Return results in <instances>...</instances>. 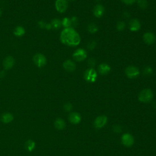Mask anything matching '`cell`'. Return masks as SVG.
<instances>
[{"label": "cell", "mask_w": 156, "mask_h": 156, "mask_svg": "<svg viewBox=\"0 0 156 156\" xmlns=\"http://www.w3.org/2000/svg\"><path fill=\"white\" fill-rule=\"evenodd\" d=\"M121 1L126 5H132L136 3V0H121Z\"/></svg>", "instance_id": "cell-31"}, {"label": "cell", "mask_w": 156, "mask_h": 156, "mask_svg": "<svg viewBox=\"0 0 156 156\" xmlns=\"http://www.w3.org/2000/svg\"><path fill=\"white\" fill-rule=\"evenodd\" d=\"M25 33L24 29L22 26H17L14 31V34L16 36H23Z\"/></svg>", "instance_id": "cell-22"}, {"label": "cell", "mask_w": 156, "mask_h": 156, "mask_svg": "<svg viewBox=\"0 0 156 156\" xmlns=\"http://www.w3.org/2000/svg\"><path fill=\"white\" fill-rule=\"evenodd\" d=\"M154 97L153 92L149 88H145L142 90L138 94V100L142 103H149Z\"/></svg>", "instance_id": "cell-2"}, {"label": "cell", "mask_w": 156, "mask_h": 156, "mask_svg": "<svg viewBox=\"0 0 156 156\" xmlns=\"http://www.w3.org/2000/svg\"><path fill=\"white\" fill-rule=\"evenodd\" d=\"M126 27V24L123 21H120V22H118L116 28L117 30L118 31H123L125 29Z\"/></svg>", "instance_id": "cell-25"}, {"label": "cell", "mask_w": 156, "mask_h": 156, "mask_svg": "<svg viewBox=\"0 0 156 156\" xmlns=\"http://www.w3.org/2000/svg\"><path fill=\"white\" fill-rule=\"evenodd\" d=\"M36 143L35 142L32 140H28L26 143H25V147L28 151H32L33 149L35 148Z\"/></svg>", "instance_id": "cell-21"}, {"label": "cell", "mask_w": 156, "mask_h": 156, "mask_svg": "<svg viewBox=\"0 0 156 156\" xmlns=\"http://www.w3.org/2000/svg\"><path fill=\"white\" fill-rule=\"evenodd\" d=\"M33 61L35 64L40 68L45 65L46 64V59L44 55L42 54H36L33 57Z\"/></svg>", "instance_id": "cell-7"}, {"label": "cell", "mask_w": 156, "mask_h": 156, "mask_svg": "<svg viewBox=\"0 0 156 156\" xmlns=\"http://www.w3.org/2000/svg\"><path fill=\"white\" fill-rule=\"evenodd\" d=\"M88 65L90 67H94L96 65V60L94 58H90L88 60Z\"/></svg>", "instance_id": "cell-30"}, {"label": "cell", "mask_w": 156, "mask_h": 156, "mask_svg": "<svg viewBox=\"0 0 156 156\" xmlns=\"http://www.w3.org/2000/svg\"><path fill=\"white\" fill-rule=\"evenodd\" d=\"M107 122V117L105 115L99 116L95 120V126L96 128H102L106 124Z\"/></svg>", "instance_id": "cell-10"}, {"label": "cell", "mask_w": 156, "mask_h": 156, "mask_svg": "<svg viewBox=\"0 0 156 156\" xmlns=\"http://www.w3.org/2000/svg\"><path fill=\"white\" fill-rule=\"evenodd\" d=\"M54 126H55L56 129L59 130H62L65 128V123L64 120L57 118L54 122Z\"/></svg>", "instance_id": "cell-18"}, {"label": "cell", "mask_w": 156, "mask_h": 156, "mask_svg": "<svg viewBox=\"0 0 156 156\" xmlns=\"http://www.w3.org/2000/svg\"><path fill=\"white\" fill-rule=\"evenodd\" d=\"M61 41L67 46H78L81 43V37L73 28H65L61 34Z\"/></svg>", "instance_id": "cell-1"}, {"label": "cell", "mask_w": 156, "mask_h": 156, "mask_svg": "<svg viewBox=\"0 0 156 156\" xmlns=\"http://www.w3.org/2000/svg\"><path fill=\"white\" fill-rule=\"evenodd\" d=\"M98 72L102 75H106L110 72L111 70V66L106 63H103L98 66Z\"/></svg>", "instance_id": "cell-15"}, {"label": "cell", "mask_w": 156, "mask_h": 156, "mask_svg": "<svg viewBox=\"0 0 156 156\" xmlns=\"http://www.w3.org/2000/svg\"><path fill=\"white\" fill-rule=\"evenodd\" d=\"M121 142L126 147L132 146L134 143L133 136L130 134H125L121 137Z\"/></svg>", "instance_id": "cell-8"}, {"label": "cell", "mask_w": 156, "mask_h": 156, "mask_svg": "<svg viewBox=\"0 0 156 156\" xmlns=\"http://www.w3.org/2000/svg\"><path fill=\"white\" fill-rule=\"evenodd\" d=\"M72 108H73L72 104H71L70 103H67L65 104L64 106V110L66 112H70L71 110V109H72Z\"/></svg>", "instance_id": "cell-29"}, {"label": "cell", "mask_w": 156, "mask_h": 156, "mask_svg": "<svg viewBox=\"0 0 156 156\" xmlns=\"http://www.w3.org/2000/svg\"><path fill=\"white\" fill-rule=\"evenodd\" d=\"M97 78H98V74L95 70L93 68H90L84 71V78L86 80V81L88 82H95L96 81Z\"/></svg>", "instance_id": "cell-3"}, {"label": "cell", "mask_w": 156, "mask_h": 156, "mask_svg": "<svg viewBox=\"0 0 156 156\" xmlns=\"http://www.w3.org/2000/svg\"><path fill=\"white\" fill-rule=\"evenodd\" d=\"M62 26L65 27V28H71V22L70 18L65 17L63 19L62 21Z\"/></svg>", "instance_id": "cell-24"}, {"label": "cell", "mask_w": 156, "mask_h": 156, "mask_svg": "<svg viewBox=\"0 0 156 156\" xmlns=\"http://www.w3.org/2000/svg\"><path fill=\"white\" fill-rule=\"evenodd\" d=\"M153 72V68H151L150 66H147L143 70V74H144L146 76H149Z\"/></svg>", "instance_id": "cell-26"}, {"label": "cell", "mask_w": 156, "mask_h": 156, "mask_svg": "<svg viewBox=\"0 0 156 156\" xmlns=\"http://www.w3.org/2000/svg\"><path fill=\"white\" fill-rule=\"evenodd\" d=\"M14 64V58L11 56H7L3 61V66L6 70H9L13 67Z\"/></svg>", "instance_id": "cell-16"}, {"label": "cell", "mask_w": 156, "mask_h": 156, "mask_svg": "<svg viewBox=\"0 0 156 156\" xmlns=\"http://www.w3.org/2000/svg\"><path fill=\"white\" fill-rule=\"evenodd\" d=\"M63 67L66 71L73 72L76 68V64L73 61L71 60H66L63 64Z\"/></svg>", "instance_id": "cell-13"}, {"label": "cell", "mask_w": 156, "mask_h": 156, "mask_svg": "<svg viewBox=\"0 0 156 156\" xmlns=\"http://www.w3.org/2000/svg\"><path fill=\"white\" fill-rule=\"evenodd\" d=\"M137 5L142 9H146L148 6V3L146 0H137Z\"/></svg>", "instance_id": "cell-23"}, {"label": "cell", "mask_w": 156, "mask_h": 156, "mask_svg": "<svg viewBox=\"0 0 156 156\" xmlns=\"http://www.w3.org/2000/svg\"><path fill=\"white\" fill-rule=\"evenodd\" d=\"M141 28V23L137 19H132L129 23V29L130 31L137 32Z\"/></svg>", "instance_id": "cell-11"}, {"label": "cell", "mask_w": 156, "mask_h": 156, "mask_svg": "<svg viewBox=\"0 0 156 156\" xmlns=\"http://www.w3.org/2000/svg\"><path fill=\"white\" fill-rule=\"evenodd\" d=\"M1 15H2V11L0 9V16H1Z\"/></svg>", "instance_id": "cell-37"}, {"label": "cell", "mask_w": 156, "mask_h": 156, "mask_svg": "<svg viewBox=\"0 0 156 156\" xmlns=\"http://www.w3.org/2000/svg\"><path fill=\"white\" fill-rule=\"evenodd\" d=\"M105 12V9L103 5H96L93 9V14L94 16L95 17L99 18H101L104 15Z\"/></svg>", "instance_id": "cell-12"}, {"label": "cell", "mask_w": 156, "mask_h": 156, "mask_svg": "<svg viewBox=\"0 0 156 156\" xmlns=\"http://www.w3.org/2000/svg\"><path fill=\"white\" fill-rule=\"evenodd\" d=\"M51 24L52 29H59L61 28L62 26V21H61L59 19H57V18L54 19L51 21Z\"/></svg>", "instance_id": "cell-19"}, {"label": "cell", "mask_w": 156, "mask_h": 156, "mask_svg": "<svg viewBox=\"0 0 156 156\" xmlns=\"http://www.w3.org/2000/svg\"><path fill=\"white\" fill-rule=\"evenodd\" d=\"M123 16H124V18H128L130 17V14L128 13V12H124L123 13Z\"/></svg>", "instance_id": "cell-35"}, {"label": "cell", "mask_w": 156, "mask_h": 156, "mask_svg": "<svg viewBox=\"0 0 156 156\" xmlns=\"http://www.w3.org/2000/svg\"><path fill=\"white\" fill-rule=\"evenodd\" d=\"M70 20L71 22V26H76L78 24V19L77 16H73V17H71V18H70Z\"/></svg>", "instance_id": "cell-28"}, {"label": "cell", "mask_w": 156, "mask_h": 156, "mask_svg": "<svg viewBox=\"0 0 156 156\" xmlns=\"http://www.w3.org/2000/svg\"><path fill=\"white\" fill-rule=\"evenodd\" d=\"M14 120V116L11 113H6L2 115L1 117V120L4 123H9Z\"/></svg>", "instance_id": "cell-17"}, {"label": "cell", "mask_w": 156, "mask_h": 156, "mask_svg": "<svg viewBox=\"0 0 156 156\" xmlns=\"http://www.w3.org/2000/svg\"><path fill=\"white\" fill-rule=\"evenodd\" d=\"M87 57V53L85 49L79 48L76 49L73 54V59L76 62H82Z\"/></svg>", "instance_id": "cell-5"}, {"label": "cell", "mask_w": 156, "mask_h": 156, "mask_svg": "<svg viewBox=\"0 0 156 156\" xmlns=\"http://www.w3.org/2000/svg\"><path fill=\"white\" fill-rule=\"evenodd\" d=\"M45 29H48V30H49V29H52L51 24V23H46V25H45Z\"/></svg>", "instance_id": "cell-34"}, {"label": "cell", "mask_w": 156, "mask_h": 156, "mask_svg": "<svg viewBox=\"0 0 156 156\" xmlns=\"http://www.w3.org/2000/svg\"><path fill=\"white\" fill-rule=\"evenodd\" d=\"M68 1H72V2H73V1H76V0H68Z\"/></svg>", "instance_id": "cell-39"}, {"label": "cell", "mask_w": 156, "mask_h": 156, "mask_svg": "<svg viewBox=\"0 0 156 156\" xmlns=\"http://www.w3.org/2000/svg\"><path fill=\"white\" fill-rule=\"evenodd\" d=\"M96 46V42L95 40H92L90 41L89 43H88L87 45V48L88 50L90 51H92L93 50Z\"/></svg>", "instance_id": "cell-27"}, {"label": "cell", "mask_w": 156, "mask_h": 156, "mask_svg": "<svg viewBox=\"0 0 156 156\" xmlns=\"http://www.w3.org/2000/svg\"><path fill=\"white\" fill-rule=\"evenodd\" d=\"M38 24L39 25V26L42 28V29H43V28H45V25H46V23L43 22V21H40V22H38Z\"/></svg>", "instance_id": "cell-33"}, {"label": "cell", "mask_w": 156, "mask_h": 156, "mask_svg": "<svg viewBox=\"0 0 156 156\" xmlns=\"http://www.w3.org/2000/svg\"><path fill=\"white\" fill-rule=\"evenodd\" d=\"M143 39L145 43L147 45H152L155 43L156 41V37L154 34L147 32L145 33L143 36Z\"/></svg>", "instance_id": "cell-9"}, {"label": "cell", "mask_w": 156, "mask_h": 156, "mask_svg": "<svg viewBox=\"0 0 156 156\" xmlns=\"http://www.w3.org/2000/svg\"><path fill=\"white\" fill-rule=\"evenodd\" d=\"M87 31L90 34H95L98 31V27L95 23H90L88 25Z\"/></svg>", "instance_id": "cell-20"}, {"label": "cell", "mask_w": 156, "mask_h": 156, "mask_svg": "<svg viewBox=\"0 0 156 156\" xmlns=\"http://www.w3.org/2000/svg\"><path fill=\"white\" fill-rule=\"evenodd\" d=\"M5 71H1V72H0V79L5 77Z\"/></svg>", "instance_id": "cell-36"}, {"label": "cell", "mask_w": 156, "mask_h": 156, "mask_svg": "<svg viewBox=\"0 0 156 156\" xmlns=\"http://www.w3.org/2000/svg\"><path fill=\"white\" fill-rule=\"evenodd\" d=\"M125 74L128 78L134 79L137 78L140 75V70L137 67L135 66H128L125 69Z\"/></svg>", "instance_id": "cell-4"}, {"label": "cell", "mask_w": 156, "mask_h": 156, "mask_svg": "<svg viewBox=\"0 0 156 156\" xmlns=\"http://www.w3.org/2000/svg\"><path fill=\"white\" fill-rule=\"evenodd\" d=\"M69 121L70 123L74 124H76L80 123L81 120V117L79 113L77 112H72L69 115Z\"/></svg>", "instance_id": "cell-14"}, {"label": "cell", "mask_w": 156, "mask_h": 156, "mask_svg": "<svg viewBox=\"0 0 156 156\" xmlns=\"http://www.w3.org/2000/svg\"><path fill=\"white\" fill-rule=\"evenodd\" d=\"M113 130L115 132H121V128L118 125H115L113 127Z\"/></svg>", "instance_id": "cell-32"}, {"label": "cell", "mask_w": 156, "mask_h": 156, "mask_svg": "<svg viewBox=\"0 0 156 156\" xmlns=\"http://www.w3.org/2000/svg\"><path fill=\"white\" fill-rule=\"evenodd\" d=\"M55 6L56 10L60 13L65 12L68 6V1L67 0H56L55 3Z\"/></svg>", "instance_id": "cell-6"}, {"label": "cell", "mask_w": 156, "mask_h": 156, "mask_svg": "<svg viewBox=\"0 0 156 156\" xmlns=\"http://www.w3.org/2000/svg\"><path fill=\"white\" fill-rule=\"evenodd\" d=\"M100 1H101V0H95V1H96V2H98V3Z\"/></svg>", "instance_id": "cell-38"}]
</instances>
